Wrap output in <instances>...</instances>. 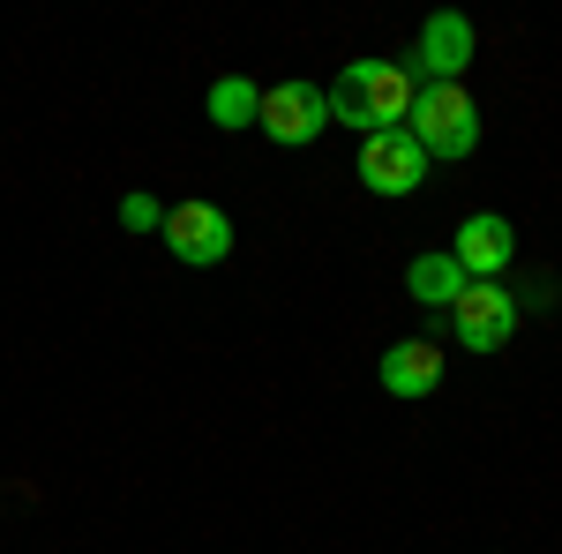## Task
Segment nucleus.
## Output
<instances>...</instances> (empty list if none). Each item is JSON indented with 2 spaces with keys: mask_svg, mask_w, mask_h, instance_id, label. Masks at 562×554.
Wrapping results in <instances>:
<instances>
[{
  "mask_svg": "<svg viewBox=\"0 0 562 554\" xmlns=\"http://www.w3.org/2000/svg\"><path fill=\"white\" fill-rule=\"evenodd\" d=\"M256 128L270 135V143H285V150H307L315 135L330 128V98H323L315 83H301V76H285V83H270V90H262Z\"/></svg>",
  "mask_w": 562,
  "mask_h": 554,
  "instance_id": "7ed1b4c3",
  "label": "nucleus"
},
{
  "mask_svg": "<svg viewBox=\"0 0 562 554\" xmlns=\"http://www.w3.org/2000/svg\"><path fill=\"white\" fill-rule=\"evenodd\" d=\"M375 375H383L390 397H405V405H413V397L442 389V344H435V338H397L383 352V368H375Z\"/></svg>",
  "mask_w": 562,
  "mask_h": 554,
  "instance_id": "1a4fd4ad",
  "label": "nucleus"
},
{
  "mask_svg": "<svg viewBox=\"0 0 562 554\" xmlns=\"http://www.w3.org/2000/svg\"><path fill=\"white\" fill-rule=\"evenodd\" d=\"M203 113H211L217 128H256V113H262V90L248 83V76H217L211 83V98H203Z\"/></svg>",
  "mask_w": 562,
  "mask_h": 554,
  "instance_id": "9b49d317",
  "label": "nucleus"
},
{
  "mask_svg": "<svg viewBox=\"0 0 562 554\" xmlns=\"http://www.w3.org/2000/svg\"><path fill=\"white\" fill-rule=\"evenodd\" d=\"M121 225H128V233H158V225H166V203L135 188V195H121Z\"/></svg>",
  "mask_w": 562,
  "mask_h": 554,
  "instance_id": "f8f14e48",
  "label": "nucleus"
},
{
  "mask_svg": "<svg viewBox=\"0 0 562 554\" xmlns=\"http://www.w3.org/2000/svg\"><path fill=\"white\" fill-rule=\"evenodd\" d=\"M330 98V121L352 135H383L413 121V98H420V76L413 60H346L338 83L323 90Z\"/></svg>",
  "mask_w": 562,
  "mask_h": 554,
  "instance_id": "f257e3e1",
  "label": "nucleus"
},
{
  "mask_svg": "<svg viewBox=\"0 0 562 554\" xmlns=\"http://www.w3.org/2000/svg\"><path fill=\"white\" fill-rule=\"evenodd\" d=\"M405 135L435 158H473L480 143V105L465 83H420V98H413V121H405Z\"/></svg>",
  "mask_w": 562,
  "mask_h": 554,
  "instance_id": "f03ea898",
  "label": "nucleus"
},
{
  "mask_svg": "<svg viewBox=\"0 0 562 554\" xmlns=\"http://www.w3.org/2000/svg\"><path fill=\"white\" fill-rule=\"evenodd\" d=\"M413 60H420V76H428V83H465V68L480 60V31L458 15V8H435L428 23H420Z\"/></svg>",
  "mask_w": 562,
  "mask_h": 554,
  "instance_id": "423d86ee",
  "label": "nucleus"
},
{
  "mask_svg": "<svg viewBox=\"0 0 562 554\" xmlns=\"http://www.w3.org/2000/svg\"><path fill=\"white\" fill-rule=\"evenodd\" d=\"M158 240L173 248V262H188V270H211V262L233 256V217L217 211V203H173L166 211V225H158Z\"/></svg>",
  "mask_w": 562,
  "mask_h": 554,
  "instance_id": "20e7f679",
  "label": "nucleus"
},
{
  "mask_svg": "<svg viewBox=\"0 0 562 554\" xmlns=\"http://www.w3.org/2000/svg\"><path fill=\"white\" fill-rule=\"evenodd\" d=\"M510 256H518V233H510V217L480 211L458 225V240H450V262L473 278V285H495L503 270H510Z\"/></svg>",
  "mask_w": 562,
  "mask_h": 554,
  "instance_id": "6e6552de",
  "label": "nucleus"
},
{
  "mask_svg": "<svg viewBox=\"0 0 562 554\" xmlns=\"http://www.w3.org/2000/svg\"><path fill=\"white\" fill-rule=\"evenodd\" d=\"M360 180H368L375 195H413V188L428 180V150H420L405 128L360 135Z\"/></svg>",
  "mask_w": 562,
  "mask_h": 554,
  "instance_id": "0eeeda50",
  "label": "nucleus"
},
{
  "mask_svg": "<svg viewBox=\"0 0 562 554\" xmlns=\"http://www.w3.org/2000/svg\"><path fill=\"white\" fill-rule=\"evenodd\" d=\"M518 307L525 299L510 285H465L458 307H450V338L465 344V352H503L510 330H518Z\"/></svg>",
  "mask_w": 562,
  "mask_h": 554,
  "instance_id": "39448f33",
  "label": "nucleus"
},
{
  "mask_svg": "<svg viewBox=\"0 0 562 554\" xmlns=\"http://www.w3.org/2000/svg\"><path fill=\"white\" fill-rule=\"evenodd\" d=\"M465 285H473V278L450 262V248H442V256H413V262H405V293L420 299V307H435V315H450Z\"/></svg>",
  "mask_w": 562,
  "mask_h": 554,
  "instance_id": "9d476101",
  "label": "nucleus"
}]
</instances>
